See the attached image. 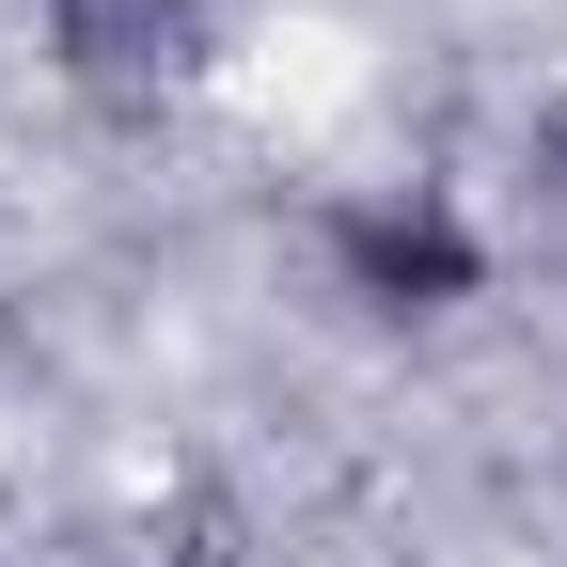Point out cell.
<instances>
[{
  "label": "cell",
  "instance_id": "obj_1",
  "mask_svg": "<svg viewBox=\"0 0 567 567\" xmlns=\"http://www.w3.org/2000/svg\"><path fill=\"white\" fill-rule=\"evenodd\" d=\"M316 252H331V284H347L363 316H457V300H488V237H473V205H457L442 174L347 189L331 221H316Z\"/></svg>",
  "mask_w": 567,
  "mask_h": 567
}]
</instances>
